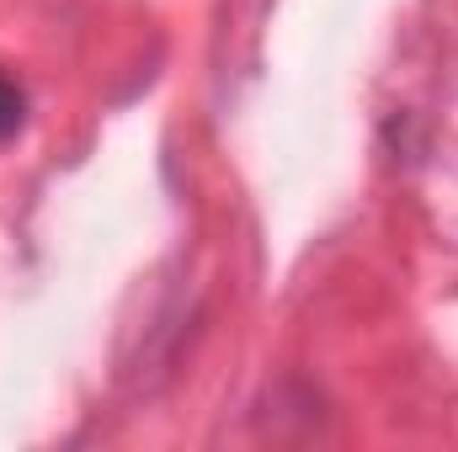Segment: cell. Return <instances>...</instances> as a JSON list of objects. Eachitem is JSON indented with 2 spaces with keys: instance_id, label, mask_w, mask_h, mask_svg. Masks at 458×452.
Returning <instances> with one entry per match:
<instances>
[{
  "instance_id": "obj_1",
  "label": "cell",
  "mask_w": 458,
  "mask_h": 452,
  "mask_svg": "<svg viewBox=\"0 0 458 452\" xmlns=\"http://www.w3.org/2000/svg\"><path fill=\"white\" fill-rule=\"evenodd\" d=\"M21 122H27V96L11 75H0V138H16Z\"/></svg>"
}]
</instances>
